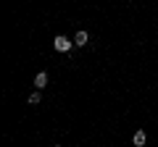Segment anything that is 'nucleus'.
I'll return each mask as SVG.
<instances>
[{"label": "nucleus", "instance_id": "f257e3e1", "mask_svg": "<svg viewBox=\"0 0 158 147\" xmlns=\"http://www.w3.org/2000/svg\"><path fill=\"white\" fill-rule=\"evenodd\" d=\"M71 45H74V42L69 40V37H63V34H58L56 40H53V47H56L58 53H69V50H71Z\"/></svg>", "mask_w": 158, "mask_h": 147}, {"label": "nucleus", "instance_id": "f03ea898", "mask_svg": "<svg viewBox=\"0 0 158 147\" xmlns=\"http://www.w3.org/2000/svg\"><path fill=\"white\" fill-rule=\"evenodd\" d=\"M132 142H135V147H145V142H148V134H145V131H135Z\"/></svg>", "mask_w": 158, "mask_h": 147}, {"label": "nucleus", "instance_id": "7ed1b4c3", "mask_svg": "<svg viewBox=\"0 0 158 147\" xmlns=\"http://www.w3.org/2000/svg\"><path fill=\"white\" fill-rule=\"evenodd\" d=\"M34 87H37V89H42V87H48V74H45V71H40L37 76H34Z\"/></svg>", "mask_w": 158, "mask_h": 147}, {"label": "nucleus", "instance_id": "20e7f679", "mask_svg": "<svg viewBox=\"0 0 158 147\" xmlns=\"http://www.w3.org/2000/svg\"><path fill=\"white\" fill-rule=\"evenodd\" d=\"M87 40H90V34H87V32H77V37H74V45L85 47V45H87Z\"/></svg>", "mask_w": 158, "mask_h": 147}, {"label": "nucleus", "instance_id": "39448f33", "mask_svg": "<svg viewBox=\"0 0 158 147\" xmlns=\"http://www.w3.org/2000/svg\"><path fill=\"white\" fill-rule=\"evenodd\" d=\"M40 100H42V97H40V89L29 95V105H40Z\"/></svg>", "mask_w": 158, "mask_h": 147}, {"label": "nucleus", "instance_id": "423d86ee", "mask_svg": "<svg viewBox=\"0 0 158 147\" xmlns=\"http://www.w3.org/2000/svg\"><path fill=\"white\" fill-rule=\"evenodd\" d=\"M56 147H61V145H56Z\"/></svg>", "mask_w": 158, "mask_h": 147}]
</instances>
